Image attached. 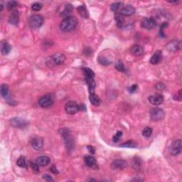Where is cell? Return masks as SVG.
Segmentation results:
<instances>
[{
  "label": "cell",
  "mask_w": 182,
  "mask_h": 182,
  "mask_svg": "<svg viewBox=\"0 0 182 182\" xmlns=\"http://www.w3.org/2000/svg\"><path fill=\"white\" fill-rule=\"evenodd\" d=\"M78 21L76 17L73 16H68L61 21L60 24V29L63 32H72L76 28Z\"/></svg>",
  "instance_id": "cell-1"
},
{
  "label": "cell",
  "mask_w": 182,
  "mask_h": 182,
  "mask_svg": "<svg viewBox=\"0 0 182 182\" xmlns=\"http://www.w3.org/2000/svg\"><path fill=\"white\" fill-rule=\"evenodd\" d=\"M65 61V56L61 53H57L48 56L46 59V63L48 67L53 68L56 65H60L64 63Z\"/></svg>",
  "instance_id": "cell-2"
},
{
  "label": "cell",
  "mask_w": 182,
  "mask_h": 182,
  "mask_svg": "<svg viewBox=\"0 0 182 182\" xmlns=\"http://www.w3.org/2000/svg\"><path fill=\"white\" fill-rule=\"evenodd\" d=\"M59 133L61 134V136L63 137V138L64 139L66 147L68 149V150L73 149L74 143H73V139L69 129L66 128L61 129L59 130Z\"/></svg>",
  "instance_id": "cell-3"
},
{
  "label": "cell",
  "mask_w": 182,
  "mask_h": 182,
  "mask_svg": "<svg viewBox=\"0 0 182 182\" xmlns=\"http://www.w3.org/2000/svg\"><path fill=\"white\" fill-rule=\"evenodd\" d=\"M44 23V19L41 15L34 14L29 19V26L30 28L35 29L42 26Z\"/></svg>",
  "instance_id": "cell-4"
},
{
  "label": "cell",
  "mask_w": 182,
  "mask_h": 182,
  "mask_svg": "<svg viewBox=\"0 0 182 182\" xmlns=\"http://www.w3.org/2000/svg\"><path fill=\"white\" fill-rule=\"evenodd\" d=\"M164 117H165V113L161 108H154L150 110V117L152 121H161L164 119Z\"/></svg>",
  "instance_id": "cell-5"
},
{
  "label": "cell",
  "mask_w": 182,
  "mask_h": 182,
  "mask_svg": "<svg viewBox=\"0 0 182 182\" xmlns=\"http://www.w3.org/2000/svg\"><path fill=\"white\" fill-rule=\"evenodd\" d=\"M53 97H52L51 95H46V96H42L38 100V105L42 108H48L51 107L53 105Z\"/></svg>",
  "instance_id": "cell-6"
},
{
  "label": "cell",
  "mask_w": 182,
  "mask_h": 182,
  "mask_svg": "<svg viewBox=\"0 0 182 182\" xmlns=\"http://www.w3.org/2000/svg\"><path fill=\"white\" fill-rule=\"evenodd\" d=\"M9 123H10L12 127L17 129H24L29 125L28 121L19 117L11 118Z\"/></svg>",
  "instance_id": "cell-7"
},
{
  "label": "cell",
  "mask_w": 182,
  "mask_h": 182,
  "mask_svg": "<svg viewBox=\"0 0 182 182\" xmlns=\"http://www.w3.org/2000/svg\"><path fill=\"white\" fill-rule=\"evenodd\" d=\"M65 110L69 115H75L80 110V105L75 101H69L65 105Z\"/></svg>",
  "instance_id": "cell-8"
},
{
  "label": "cell",
  "mask_w": 182,
  "mask_h": 182,
  "mask_svg": "<svg viewBox=\"0 0 182 182\" xmlns=\"http://www.w3.org/2000/svg\"><path fill=\"white\" fill-rule=\"evenodd\" d=\"M156 26V21L155 19L150 17V18H144L141 22V26L145 29H152Z\"/></svg>",
  "instance_id": "cell-9"
},
{
  "label": "cell",
  "mask_w": 182,
  "mask_h": 182,
  "mask_svg": "<svg viewBox=\"0 0 182 182\" xmlns=\"http://www.w3.org/2000/svg\"><path fill=\"white\" fill-rule=\"evenodd\" d=\"M181 152V140L177 139L172 143L171 147H170V153L171 155L177 156Z\"/></svg>",
  "instance_id": "cell-10"
},
{
  "label": "cell",
  "mask_w": 182,
  "mask_h": 182,
  "mask_svg": "<svg viewBox=\"0 0 182 182\" xmlns=\"http://www.w3.org/2000/svg\"><path fill=\"white\" fill-rule=\"evenodd\" d=\"M181 43L180 41L173 40L166 44V48L170 52H176L181 49Z\"/></svg>",
  "instance_id": "cell-11"
},
{
  "label": "cell",
  "mask_w": 182,
  "mask_h": 182,
  "mask_svg": "<svg viewBox=\"0 0 182 182\" xmlns=\"http://www.w3.org/2000/svg\"><path fill=\"white\" fill-rule=\"evenodd\" d=\"M84 162H85V163H86V166L91 168V169H98V164H97V162L94 156H93L91 155L85 156H84Z\"/></svg>",
  "instance_id": "cell-12"
},
{
  "label": "cell",
  "mask_w": 182,
  "mask_h": 182,
  "mask_svg": "<svg viewBox=\"0 0 182 182\" xmlns=\"http://www.w3.org/2000/svg\"><path fill=\"white\" fill-rule=\"evenodd\" d=\"M31 145L34 150H41L44 147V140L41 137H35L31 141Z\"/></svg>",
  "instance_id": "cell-13"
},
{
  "label": "cell",
  "mask_w": 182,
  "mask_h": 182,
  "mask_svg": "<svg viewBox=\"0 0 182 182\" xmlns=\"http://www.w3.org/2000/svg\"><path fill=\"white\" fill-rule=\"evenodd\" d=\"M127 166V162L123 159H116L111 164V169L113 170H121Z\"/></svg>",
  "instance_id": "cell-14"
},
{
  "label": "cell",
  "mask_w": 182,
  "mask_h": 182,
  "mask_svg": "<svg viewBox=\"0 0 182 182\" xmlns=\"http://www.w3.org/2000/svg\"><path fill=\"white\" fill-rule=\"evenodd\" d=\"M148 99L150 103L154 105H161L164 102V97L161 94H155L153 95V96H150Z\"/></svg>",
  "instance_id": "cell-15"
},
{
  "label": "cell",
  "mask_w": 182,
  "mask_h": 182,
  "mask_svg": "<svg viewBox=\"0 0 182 182\" xmlns=\"http://www.w3.org/2000/svg\"><path fill=\"white\" fill-rule=\"evenodd\" d=\"M135 11H136V9L134 7H132V5H127L121 9L120 14L123 15V17H129L134 14Z\"/></svg>",
  "instance_id": "cell-16"
},
{
  "label": "cell",
  "mask_w": 182,
  "mask_h": 182,
  "mask_svg": "<svg viewBox=\"0 0 182 182\" xmlns=\"http://www.w3.org/2000/svg\"><path fill=\"white\" fill-rule=\"evenodd\" d=\"M162 59V52L161 50H157L152 55L150 59V63L152 65H156L161 61Z\"/></svg>",
  "instance_id": "cell-17"
},
{
  "label": "cell",
  "mask_w": 182,
  "mask_h": 182,
  "mask_svg": "<svg viewBox=\"0 0 182 182\" xmlns=\"http://www.w3.org/2000/svg\"><path fill=\"white\" fill-rule=\"evenodd\" d=\"M19 21V14L18 11H13L11 13L10 16L9 17V24L14 25V26H17L18 24Z\"/></svg>",
  "instance_id": "cell-18"
},
{
  "label": "cell",
  "mask_w": 182,
  "mask_h": 182,
  "mask_svg": "<svg viewBox=\"0 0 182 182\" xmlns=\"http://www.w3.org/2000/svg\"><path fill=\"white\" fill-rule=\"evenodd\" d=\"M130 51L132 54H133L135 56H139L144 53V48L141 45L136 44V45H134L131 48Z\"/></svg>",
  "instance_id": "cell-19"
},
{
  "label": "cell",
  "mask_w": 182,
  "mask_h": 182,
  "mask_svg": "<svg viewBox=\"0 0 182 182\" xmlns=\"http://www.w3.org/2000/svg\"><path fill=\"white\" fill-rule=\"evenodd\" d=\"M36 162L38 164V166H45L50 164V162H51V159L48 156H41L36 159Z\"/></svg>",
  "instance_id": "cell-20"
},
{
  "label": "cell",
  "mask_w": 182,
  "mask_h": 182,
  "mask_svg": "<svg viewBox=\"0 0 182 182\" xmlns=\"http://www.w3.org/2000/svg\"><path fill=\"white\" fill-rule=\"evenodd\" d=\"M85 80L88 85L90 93H94L95 89L96 87V83L94 80V78H85Z\"/></svg>",
  "instance_id": "cell-21"
},
{
  "label": "cell",
  "mask_w": 182,
  "mask_h": 182,
  "mask_svg": "<svg viewBox=\"0 0 182 182\" xmlns=\"http://www.w3.org/2000/svg\"><path fill=\"white\" fill-rule=\"evenodd\" d=\"M89 100H90L91 104L96 107H98L101 104V100H100V98L95 93H90Z\"/></svg>",
  "instance_id": "cell-22"
},
{
  "label": "cell",
  "mask_w": 182,
  "mask_h": 182,
  "mask_svg": "<svg viewBox=\"0 0 182 182\" xmlns=\"http://www.w3.org/2000/svg\"><path fill=\"white\" fill-rule=\"evenodd\" d=\"M132 167L134 168L135 170L138 171V170H140L141 168H142V161L139 156H135L132 159Z\"/></svg>",
  "instance_id": "cell-23"
},
{
  "label": "cell",
  "mask_w": 182,
  "mask_h": 182,
  "mask_svg": "<svg viewBox=\"0 0 182 182\" xmlns=\"http://www.w3.org/2000/svg\"><path fill=\"white\" fill-rule=\"evenodd\" d=\"M77 10H78V13L80 14V15L83 17V18H84V19L88 18L89 14H88V9H87L86 7L84 5H80V6H79V7H78Z\"/></svg>",
  "instance_id": "cell-24"
},
{
  "label": "cell",
  "mask_w": 182,
  "mask_h": 182,
  "mask_svg": "<svg viewBox=\"0 0 182 182\" xmlns=\"http://www.w3.org/2000/svg\"><path fill=\"white\" fill-rule=\"evenodd\" d=\"M11 51V46L9 44L7 41H2V46H1V52L2 55L6 56Z\"/></svg>",
  "instance_id": "cell-25"
},
{
  "label": "cell",
  "mask_w": 182,
  "mask_h": 182,
  "mask_svg": "<svg viewBox=\"0 0 182 182\" xmlns=\"http://www.w3.org/2000/svg\"><path fill=\"white\" fill-rule=\"evenodd\" d=\"M115 20L116 23H117V26L118 28L122 29L123 28L124 25H125V19L123 15H121L120 14H118L115 15Z\"/></svg>",
  "instance_id": "cell-26"
},
{
  "label": "cell",
  "mask_w": 182,
  "mask_h": 182,
  "mask_svg": "<svg viewBox=\"0 0 182 182\" xmlns=\"http://www.w3.org/2000/svg\"><path fill=\"white\" fill-rule=\"evenodd\" d=\"M83 72L84 73L85 78H94L95 73L89 68H83Z\"/></svg>",
  "instance_id": "cell-27"
},
{
  "label": "cell",
  "mask_w": 182,
  "mask_h": 182,
  "mask_svg": "<svg viewBox=\"0 0 182 182\" xmlns=\"http://www.w3.org/2000/svg\"><path fill=\"white\" fill-rule=\"evenodd\" d=\"M137 146V143L133 140H129L123 144L120 145L121 147H127V148H135Z\"/></svg>",
  "instance_id": "cell-28"
},
{
  "label": "cell",
  "mask_w": 182,
  "mask_h": 182,
  "mask_svg": "<svg viewBox=\"0 0 182 182\" xmlns=\"http://www.w3.org/2000/svg\"><path fill=\"white\" fill-rule=\"evenodd\" d=\"M1 95L4 98H7L9 94V87L7 84H2L1 86Z\"/></svg>",
  "instance_id": "cell-29"
},
{
  "label": "cell",
  "mask_w": 182,
  "mask_h": 182,
  "mask_svg": "<svg viewBox=\"0 0 182 182\" xmlns=\"http://www.w3.org/2000/svg\"><path fill=\"white\" fill-rule=\"evenodd\" d=\"M152 134V129L150 127H147L143 129L142 131V135L146 138H149L151 137Z\"/></svg>",
  "instance_id": "cell-30"
},
{
  "label": "cell",
  "mask_w": 182,
  "mask_h": 182,
  "mask_svg": "<svg viewBox=\"0 0 182 182\" xmlns=\"http://www.w3.org/2000/svg\"><path fill=\"white\" fill-rule=\"evenodd\" d=\"M98 62L102 65H108L111 64V61L106 59L104 56H99L98 57Z\"/></svg>",
  "instance_id": "cell-31"
},
{
  "label": "cell",
  "mask_w": 182,
  "mask_h": 182,
  "mask_svg": "<svg viewBox=\"0 0 182 182\" xmlns=\"http://www.w3.org/2000/svg\"><path fill=\"white\" fill-rule=\"evenodd\" d=\"M29 165L32 168V171L34 172V174H38L39 172V168H38V164L37 163H34L32 162H29Z\"/></svg>",
  "instance_id": "cell-32"
},
{
  "label": "cell",
  "mask_w": 182,
  "mask_h": 182,
  "mask_svg": "<svg viewBox=\"0 0 182 182\" xmlns=\"http://www.w3.org/2000/svg\"><path fill=\"white\" fill-rule=\"evenodd\" d=\"M115 68L117 69L118 71H120V72H125V65L123 64V63L121 61H119L116 63Z\"/></svg>",
  "instance_id": "cell-33"
},
{
  "label": "cell",
  "mask_w": 182,
  "mask_h": 182,
  "mask_svg": "<svg viewBox=\"0 0 182 182\" xmlns=\"http://www.w3.org/2000/svg\"><path fill=\"white\" fill-rule=\"evenodd\" d=\"M17 165H18L19 167H22L24 168L26 166V160H25V158L24 156H21L18 159L17 162Z\"/></svg>",
  "instance_id": "cell-34"
},
{
  "label": "cell",
  "mask_w": 182,
  "mask_h": 182,
  "mask_svg": "<svg viewBox=\"0 0 182 182\" xmlns=\"http://www.w3.org/2000/svg\"><path fill=\"white\" fill-rule=\"evenodd\" d=\"M72 9H73L72 5H67L66 6H65L64 10H63V11L62 12L61 14L63 15V16H66V15L68 14L69 13L71 12Z\"/></svg>",
  "instance_id": "cell-35"
},
{
  "label": "cell",
  "mask_w": 182,
  "mask_h": 182,
  "mask_svg": "<svg viewBox=\"0 0 182 182\" xmlns=\"http://www.w3.org/2000/svg\"><path fill=\"white\" fill-rule=\"evenodd\" d=\"M121 5H122L121 2H115L112 4L111 6H110V9H111L113 11H114V12H116V11L119 10Z\"/></svg>",
  "instance_id": "cell-36"
},
{
  "label": "cell",
  "mask_w": 182,
  "mask_h": 182,
  "mask_svg": "<svg viewBox=\"0 0 182 182\" xmlns=\"http://www.w3.org/2000/svg\"><path fill=\"white\" fill-rule=\"evenodd\" d=\"M42 9V4L39 2H36L33 4L32 6V9L34 11H38Z\"/></svg>",
  "instance_id": "cell-37"
},
{
  "label": "cell",
  "mask_w": 182,
  "mask_h": 182,
  "mask_svg": "<svg viewBox=\"0 0 182 182\" xmlns=\"http://www.w3.org/2000/svg\"><path fill=\"white\" fill-rule=\"evenodd\" d=\"M17 5H18V2H17L10 1V2H7V7L8 8V9H9V10H11V9L15 8Z\"/></svg>",
  "instance_id": "cell-38"
},
{
  "label": "cell",
  "mask_w": 182,
  "mask_h": 182,
  "mask_svg": "<svg viewBox=\"0 0 182 182\" xmlns=\"http://www.w3.org/2000/svg\"><path fill=\"white\" fill-rule=\"evenodd\" d=\"M122 135H123V132L121 131H118L117 133H116L115 135H114L113 137V141L114 142H117L118 141L120 140L121 138Z\"/></svg>",
  "instance_id": "cell-39"
},
{
  "label": "cell",
  "mask_w": 182,
  "mask_h": 182,
  "mask_svg": "<svg viewBox=\"0 0 182 182\" xmlns=\"http://www.w3.org/2000/svg\"><path fill=\"white\" fill-rule=\"evenodd\" d=\"M137 88H138V86L137 84H134L132 86H131V87H129L128 90L130 93H135L137 90Z\"/></svg>",
  "instance_id": "cell-40"
},
{
  "label": "cell",
  "mask_w": 182,
  "mask_h": 182,
  "mask_svg": "<svg viewBox=\"0 0 182 182\" xmlns=\"http://www.w3.org/2000/svg\"><path fill=\"white\" fill-rule=\"evenodd\" d=\"M42 178H43V179L45 180L46 181H49V182L54 181L53 178H52L50 175H48V174H44Z\"/></svg>",
  "instance_id": "cell-41"
},
{
  "label": "cell",
  "mask_w": 182,
  "mask_h": 182,
  "mask_svg": "<svg viewBox=\"0 0 182 182\" xmlns=\"http://www.w3.org/2000/svg\"><path fill=\"white\" fill-rule=\"evenodd\" d=\"M83 53H84V55H86V56H90L91 54H92V50H91V48L87 47L84 49Z\"/></svg>",
  "instance_id": "cell-42"
},
{
  "label": "cell",
  "mask_w": 182,
  "mask_h": 182,
  "mask_svg": "<svg viewBox=\"0 0 182 182\" xmlns=\"http://www.w3.org/2000/svg\"><path fill=\"white\" fill-rule=\"evenodd\" d=\"M87 149H88V152H90L91 154H94L95 153H96V148H95L94 147L91 146V145H88V146H87Z\"/></svg>",
  "instance_id": "cell-43"
},
{
  "label": "cell",
  "mask_w": 182,
  "mask_h": 182,
  "mask_svg": "<svg viewBox=\"0 0 182 182\" xmlns=\"http://www.w3.org/2000/svg\"><path fill=\"white\" fill-rule=\"evenodd\" d=\"M156 88L157 89V90H163V89L165 88V85L162 83H159L156 85Z\"/></svg>",
  "instance_id": "cell-44"
},
{
  "label": "cell",
  "mask_w": 182,
  "mask_h": 182,
  "mask_svg": "<svg viewBox=\"0 0 182 182\" xmlns=\"http://www.w3.org/2000/svg\"><path fill=\"white\" fill-rule=\"evenodd\" d=\"M181 97H182L181 90H180L177 94V98H175V100H178V101H180V100H181Z\"/></svg>",
  "instance_id": "cell-45"
},
{
  "label": "cell",
  "mask_w": 182,
  "mask_h": 182,
  "mask_svg": "<svg viewBox=\"0 0 182 182\" xmlns=\"http://www.w3.org/2000/svg\"><path fill=\"white\" fill-rule=\"evenodd\" d=\"M50 170H51V171L52 172V173H53V174H58V173H59V171H58L57 169H56V168L55 165L52 166L50 168Z\"/></svg>",
  "instance_id": "cell-46"
},
{
  "label": "cell",
  "mask_w": 182,
  "mask_h": 182,
  "mask_svg": "<svg viewBox=\"0 0 182 182\" xmlns=\"http://www.w3.org/2000/svg\"><path fill=\"white\" fill-rule=\"evenodd\" d=\"M87 181H96V180L93 179H89L87 180Z\"/></svg>",
  "instance_id": "cell-47"
}]
</instances>
